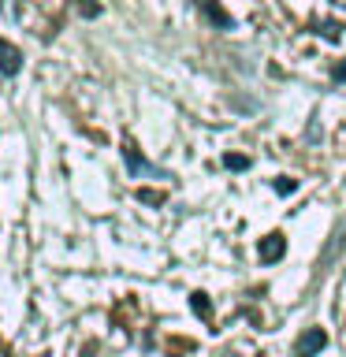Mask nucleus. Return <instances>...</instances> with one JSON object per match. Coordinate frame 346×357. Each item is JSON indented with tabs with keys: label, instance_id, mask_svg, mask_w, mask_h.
Masks as SVG:
<instances>
[{
	"label": "nucleus",
	"instance_id": "6",
	"mask_svg": "<svg viewBox=\"0 0 346 357\" xmlns=\"http://www.w3.org/2000/svg\"><path fill=\"white\" fill-rule=\"evenodd\" d=\"M276 190H279V194H294V190H298V183H294V178H279V183H276Z\"/></svg>",
	"mask_w": 346,
	"mask_h": 357
},
{
	"label": "nucleus",
	"instance_id": "5",
	"mask_svg": "<svg viewBox=\"0 0 346 357\" xmlns=\"http://www.w3.org/2000/svg\"><path fill=\"white\" fill-rule=\"evenodd\" d=\"M320 30H324V38H335V41L343 38V26H339V22H324Z\"/></svg>",
	"mask_w": 346,
	"mask_h": 357
},
{
	"label": "nucleus",
	"instance_id": "9",
	"mask_svg": "<svg viewBox=\"0 0 346 357\" xmlns=\"http://www.w3.org/2000/svg\"><path fill=\"white\" fill-rule=\"evenodd\" d=\"M138 197H142V201H149V205H160V194H153V190H142Z\"/></svg>",
	"mask_w": 346,
	"mask_h": 357
},
{
	"label": "nucleus",
	"instance_id": "2",
	"mask_svg": "<svg viewBox=\"0 0 346 357\" xmlns=\"http://www.w3.org/2000/svg\"><path fill=\"white\" fill-rule=\"evenodd\" d=\"M324 346H328V335H324L320 328H309V331L298 339L294 350H298V357H313V354H320Z\"/></svg>",
	"mask_w": 346,
	"mask_h": 357
},
{
	"label": "nucleus",
	"instance_id": "10",
	"mask_svg": "<svg viewBox=\"0 0 346 357\" xmlns=\"http://www.w3.org/2000/svg\"><path fill=\"white\" fill-rule=\"evenodd\" d=\"M335 78H343V82H346V63L339 67V71H335Z\"/></svg>",
	"mask_w": 346,
	"mask_h": 357
},
{
	"label": "nucleus",
	"instance_id": "3",
	"mask_svg": "<svg viewBox=\"0 0 346 357\" xmlns=\"http://www.w3.org/2000/svg\"><path fill=\"white\" fill-rule=\"evenodd\" d=\"M19 67H22V52H19L11 41L0 38V71H4V75H15Z\"/></svg>",
	"mask_w": 346,
	"mask_h": 357
},
{
	"label": "nucleus",
	"instance_id": "7",
	"mask_svg": "<svg viewBox=\"0 0 346 357\" xmlns=\"http://www.w3.org/2000/svg\"><path fill=\"white\" fill-rule=\"evenodd\" d=\"M209 15H212V19H220V22H223V26H231V19H227V11H220L216 4H212V0H209Z\"/></svg>",
	"mask_w": 346,
	"mask_h": 357
},
{
	"label": "nucleus",
	"instance_id": "1",
	"mask_svg": "<svg viewBox=\"0 0 346 357\" xmlns=\"http://www.w3.org/2000/svg\"><path fill=\"white\" fill-rule=\"evenodd\" d=\"M257 253H261L264 264H272V261H279V257L287 253V238H283L279 231H276V234H264L261 245H257Z\"/></svg>",
	"mask_w": 346,
	"mask_h": 357
},
{
	"label": "nucleus",
	"instance_id": "11",
	"mask_svg": "<svg viewBox=\"0 0 346 357\" xmlns=\"http://www.w3.org/2000/svg\"><path fill=\"white\" fill-rule=\"evenodd\" d=\"M339 4H343V8H346V0H339Z\"/></svg>",
	"mask_w": 346,
	"mask_h": 357
},
{
	"label": "nucleus",
	"instance_id": "8",
	"mask_svg": "<svg viewBox=\"0 0 346 357\" xmlns=\"http://www.w3.org/2000/svg\"><path fill=\"white\" fill-rule=\"evenodd\" d=\"M194 309L201 312V317H205V312H209V301H205V294H194Z\"/></svg>",
	"mask_w": 346,
	"mask_h": 357
},
{
	"label": "nucleus",
	"instance_id": "4",
	"mask_svg": "<svg viewBox=\"0 0 346 357\" xmlns=\"http://www.w3.org/2000/svg\"><path fill=\"white\" fill-rule=\"evenodd\" d=\"M223 164H227L231 172H242V167H250V160H246V156H239V153H227V156H223Z\"/></svg>",
	"mask_w": 346,
	"mask_h": 357
}]
</instances>
